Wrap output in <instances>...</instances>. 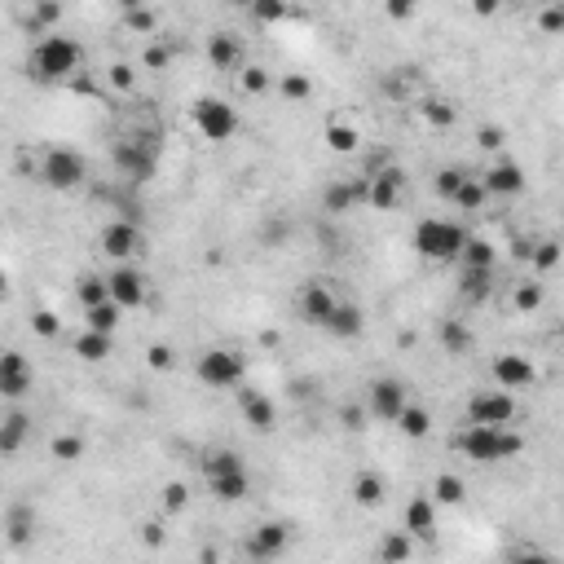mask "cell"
I'll return each mask as SVG.
<instances>
[{
	"instance_id": "1",
	"label": "cell",
	"mask_w": 564,
	"mask_h": 564,
	"mask_svg": "<svg viewBox=\"0 0 564 564\" xmlns=\"http://www.w3.org/2000/svg\"><path fill=\"white\" fill-rule=\"evenodd\" d=\"M454 450H464L472 464H502L516 459L525 450V441L511 428H494V424H472V428L454 432Z\"/></svg>"
},
{
	"instance_id": "2",
	"label": "cell",
	"mask_w": 564,
	"mask_h": 564,
	"mask_svg": "<svg viewBox=\"0 0 564 564\" xmlns=\"http://www.w3.org/2000/svg\"><path fill=\"white\" fill-rule=\"evenodd\" d=\"M84 62V49L71 40V35H44L32 49V75L53 84V80H71Z\"/></svg>"
},
{
	"instance_id": "3",
	"label": "cell",
	"mask_w": 564,
	"mask_h": 564,
	"mask_svg": "<svg viewBox=\"0 0 564 564\" xmlns=\"http://www.w3.org/2000/svg\"><path fill=\"white\" fill-rule=\"evenodd\" d=\"M464 243H467V230L454 225V221L428 216V221L415 225V252L428 256V261H454V256L464 252Z\"/></svg>"
},
{
	"instance_id": "4",
	"label": "cell",
	"mask_w": 564,
	"mask_h": 564,
	"mask_svg": "<svg viewBox=\"0 0 564 564\" xmlns=\"http://www.w3.org/2000/svg\"><path fill=\"white\" fill-rule=\"evenodd\" d=\"M84 177H89V164H84L80 150H67V146L44 150V159H40V181H44L49 190H75V186H84Z\"/></svg>"
},
{
	"instance_id": "5",
	"label": "cell",
	"mask_w": 564,
	"mask_h": 564,
	"mask_svg": "<svg viewBox=\"0 0 564 564\" xmlns=\"http://www.w3.org/2000/svg\"><path fill=\"white\" fill-rule=\"evenodd\" d=\"M247 375V362L234 349H207L199 358V379L207 388H238Z\"/></svg>"
},
{
	"instance_id": "6",
	"label": "cell",
	"mask_w": 564,
	"mask_h": 564,
	"mask_svg": "<svg viewBox=\"0 0 564 564\" xmlns=\"http://www.w3.org/2000/svg\"><path fill=\"white\" fill-rule=\"evenodd\" d=\"M195 129H199L207 141H230V137L238 133V115H234L230 101L199 98L195 101Z\"/></svg>"
},
{
	"instance_id": "7",
	"label": "cell",
	"mask_w": 564,
	"mask_h": 564,
	"mask_svg": "<svg viewBox=\"0 0 564 564\" xmlns=\"http://www.w3.org/2000/svg\"><path fill=\"white\" fill-rule=\"evenodd\" d=\"M516 419V401L507 388H485L467 401V424H494V428H511Z\"/></svg>"
},
{
	"instance_id": "8",
	"label": "cell",
	"mask_w": 564,
	"mask_h": 564,
	"mask_svg": "<svg viewBox=\"0 0 564 564\" xmlns=\"http://www.w3.org/2000/svg\"><path fill=\"white\" fill-rule=\"evenodd\" d=\"M32 384H35V370L23 353H5V358H0V393H5V397L9 401L27 397Z\"/></svg>"
},
{
	"instance_id": "9",
	"label": "cell",
	"mask_w": 564,
	"mask_h": 564,
	"mask_svg": "<svg viewBox=\"0 0 564 564\" xmlns=\"http://www.w3.org/2000/svg\"><path fill=\"white\" fill-rule=\"evenodd\" d=\"M401 410H406V384H397V379H375V384H370V415L384 419V424H397Z\"/></svg>"
},
{
	"instance_id": "10",
	"label": "cell",
	"mask_w": 564,
	"mask_h": 564,
	"mask_svg": "<svg viewBox=\"0 0 564 564\" xmlns=\"http://www.w3.org/2000/svg\"><path fill=\"white\" fill-rule=\"evenodd\" d=\"M287 542H292V530H287L282 521H265V525H256L252 538H247V556H256V560H273V556L287 551Z\"/></svg>"
},
{
	"instance_id": "11",
	"label": "cell",
	"mask_w": 564,
	"mask_h": 564,
	"mask_svg": "<svg viewBox=\"0 0 564 564\" xmlns=\"http://www.w3.org/2000/svg\"><path fill=\"white\" fill-rule=\"evenodd\" d=\"M406 195V177H401V167H379L375 177H370V195L366 203L370 207H379V212H393Z\"/></svg>"
},
{
	"instance_id": "12",
	"label": "cell",
	"mask_w": 564,
	"mask_h": 564,
	"mask_svg": "<svg viewBox=\"0 0 564 564\" xmlns=\"http://www.w3.org/2000/svg\"><path fill=\"white\" fill-rule=\"evenodd\" d=\"M101 252L115 256V261L137 256V252H141V230H137V221H110V225L101 230Z\"/></svg>"
},
{
	"instance_id": "13",
	"label": "cell",
	"mask_w": 564,
	"mask_h": 564,
	"mask_svg": "<svg viewBox=\"0 0 564 564\" xmlns=\"http://www.w3.org/2000/svg\"><path fill=\"white\" fill-rule=\"evenodd\" d=\"M115 167H119L124 177H133V181H150V177H155V155H150V146H141V141H119V146H115Z\"/></svg>"
},
{
	"instance_id": "14",
	"label": "cell",
	"mask_w": 564,
	"mask_h": 564,
	"mask_svg": "<svg viewBox=\"0 0 564 564\" xmlns=\"http://www.w3.org/2000/svg\"><path fill=\"white\" fill-rule=\"evenodd\" d=\"M533 379H538V366L530 358H521V353H502L494 362L498 388H533Z\"/></svg>"
},
{
	"instance_id": "15",
	"label": "cell",
	"mask_w": 564,
	"mask_h": 564,
	"mask_svg": "<svg viewBox=\"0 0 564 564\" xmlns=\"http://www.w3.org/2000/svg\"><path fill=\"white\" fill-rule=\"evenodd\" d=\"M366 195H370V177H349V181H335L322 195V207L339 216V212H353L358 203H366Z\"/></svg>"
},
{
	"instance_id": "16",
	"label": "cell",
	"mask_w": 564,
	"mask_h": 564,
	"mask_svg": "<svg viewBox=\"0 0 564 564\" xmlns=\"http://www.w3.org/2000/svg\"><path fill=\"white\" fill-rule=\"evenodd\" d=\"M106 282H110V300L124 304V309H137V304L146 300V278H141V269H133V265H119Z\"/></svg>"
},
{
	"instance_id": "17",
	"label": "cell",
	"mask_w": 564,
	"mask_h": 564,
	"mask_svg": "<svg viewBox=\"0 0 564 564\" xmlns=\"http://www.w3.org/2000/svg\"><path fill=\"white\" fill-rule=\"evenodd\" d=\"M339 309V300L322 287V282H309L304 287V296H300V313H304V322H313V327H327L331 322V313Z\"/></svg>"
},
{
	"instance_id": "18",
	"label": "cell",
	"mask_w": 564,
	"mask_h": 564,
	"mask_svg": "<svg viewBox=\"0 0 564 564\" xmlns=\"http://www.w3.org/2000/svg\"><path fill=\"white\" fill-rule=\"evenodd\" d=\"M485 190L494 195V199H511V195H521L525 190V172H521V164H511V159H502V164H494L485 177Z\"/></svg>"
},
{
	"instance_id": "19",
	"label": "cell",
	"mask_w": 564,
	"mask_h": 564,
	"mask_svg": "<svg viewBox=\"0 0 564 564\" xmlns=\"http://www.w3.org/2000/svg\"><path fill=\"white\" fill-rule=\"evenodd\" d=\"M238 410H243V419L252 424L256 432H269L278 424V410H273V401L261 397V393H252V388H238Z\"/></svg>"
},
{
	"instance_id": "20",
	"label": "cell",
	"mask_w": 564,
	"mask_h": 564,
	"mask_svg": "<svg viewBox=\"0 0 564 564\" xmlns=\"http://www.w3.org/2000/svg\"><path fill=\"white\" fill-rule=\"evenodd\" d=\"M406 533L410 538H432L436 533V498H410L406 502Z\"/></svg>"
},
{
	"instance_id": "21",
	"label": "cell",
	"mask_w": 564,
	"mask_h": 564,
	"mask_svg": "<svg viewBox=\"0 0 564 564\" xmlns=\"http://www.w3.org/2000/svg\"><path fill=\"white\" fill-rule=\"evenodd\" d=\"M207 62L216 71H234L243 67V44H238V35L234 32H216L207 40Z\"/></svg>"
},
{
	"instance_id": "22",
	"label": "cell",
	"mask_w": 564,
	"mask_h": 564,
	"mask_svg": "<svg viewBox=\"0 0 564 564\" xmlns=\"http://www.w3.org/2000/svg\"><path fill=\"white\" fill-rule=\"evenodd\" d=\"M207 485H212V498H221V502H238V498L252 494V481H247L243 467L238 472H221V476H207Z\"/></svg>"
},
{
	"instance_id": "23",
	"label": "cell",
	"mask_w": 564,
	"mask_h": 564,
	"mask_svg": "<svg viewBox=\"0 0 564 564\" xmlns=\"http://www.w3.org/2000/svg\"><path fill=\"white\" fill-rule=\"evenodd\" d=\"M349 494H353V502H358V507H379L388 490H384V476H379V472H362V476H353Z\"/></svg>"
},
{
	"instance_id": "24",
	"label": "cell",
	"mask_w": 564,
	"mask_h": 564,
	"mask_svg": "<svg viewBox=\"0 0 564 564\" xmlns=\"http://www.w3.org/2000/svg\"><path fill=\"white\" fill-rule=\"evenodd\" d=\"M75 353H80L84 362H106V358L115 353V339H110V331H93V327H89V331L75 339Z\"/></svg>"
},
{
	"instance_id": "25",
	"label": "cell",
	"mask_w": 564,
	"mask_h": 564,
	"mask_svg": "<svg viewBox=\"0 0 564 564\" xmlns=\"http://www.w3.org/2000/svg\"><path fill=\"white\" fill-rule=\"evenodd\" d=\"M327 331L339 335V339L362 335V309H358V304H339V309L331 313V322H327Z\"/></svg>"
},
{
	"instance_id": "26",
	"label": "cell",
	"mask_w": 564,
	"mask_h": 564,
	"mask_svg": "<svg viewBox=\"0 0 564 564\" xmlns=\"http://www.w3.org/2000/svg\"><path fill=\"white\" fill-rule=\"evenodd\" d=\"M459 287H464L467 300H485V296H490V287H494V269L464 265V273H459Z\"/></svg>"
},
{
	"instance_id": "27",
	"label": "cell",
	"mask_w": 564,
	"mask_h": 564,
	"mask_svg": "<svg viewBox=\"0 0 564 564\" xmlns=\"http://www.w3.org/2000/svg\"><path fill=\"white\" fill-rule=\"evenodd\" d=\"M459 261H464V265H476V269H494L498 252H494V243H490V238H472V234H467Z\"/></svg>"
},
{
	"instance_id": "28",
	"label": "cell",
	"mask_w": 564,
	"mask_h": 564,
	"mask_svg": "<svg viewBox=\"0 0 564 564\" xmlns=\"http://www.w3.org/2000/svg\"><path fill=\"white\" fill-rule=\"evenodd\" d=\"M441 349L454 353V358H464L467 349H472V331H467L459 318H445V322H441Z\"/></svg>"
},
{
	"instance_id": "29",
	"label": "cell",
	"mask_w": 564,
	"mask_h": 564,
	"mask_svg": "<svg viewBox=\"0 0 564 564\" xmlns=\"http://www.w3.org/2000/svg\"><path fill=\"white\" fill-rule=\"evenodd\" d=\"M119 313H124V304H115V300H106V304H93V309H84V322L93 327V331H110L119 327Z\"/></svg>"
},
{
	"instance_id": "30",
	"label": "cell",
	"mask_w": 564,
	"mask_h": 564,
	"mask_svg": "<svg viewBox=\"0 0 564 564\" xmlns=\"http://www.w3.org/2000/svg\"><path fill=\"white\" fill-rule=\"evenodd\" d=\"M432 498H436V502H445V507H459V502L467 498V485L454 476V472H441V476H436V485H432Z\"/></svg>"
},
{
	"instance_id": "31",
	"label": "cell",
	"mask_w": 564,
	"mask_h": 564,
	"mask_svg": "<svg viewBox=\"0 0 564 564\" xmlns=\"http://www.w3.org/2000/svg\"><path fill=\"white\" fill-rule=\"evenodd\" d=\"M485 199H490V190H485V181H476V177H467L464 181V190H459V195H454V207H459V212H481V207H485Z\"/></svg>"
},
{
	"instance_id": "32",
	"label": "cell",
	"mask_w": 564,
	"mask_h": 564,
	"mask_svg": "<svg viewBox=\"0 0 564 564\" xmlns=\"http://www.w3.org/2000/svg\"><path fill=\"white\" fill-rule=\"evenodd\" d=\"M419 115L428 119L432 129H450V124L459 119V110H454V106H450L445 98H424V106H419Z\"/></svg>"
},
{
	"instance_id": "33",
	"label": "cell",
	"mask_w": 564,
	"mask_h": 564,
	"mask_svg": "<svg viewBox=\"0 0 564 564\" xmlns=\"http://www.w3.org/2000/svg\"><path fill=\"white\" fill-rule=\"evenodd\" d=\"M397 428L410 436V441H419V436H428V428H432V415L424 410V406H406L401 410V419H397Z\"/></svg>"
},
{
	"instance_id": "34",
	"label": "cell",
	"mask_w": 564,
	"mask_h": 564,
	"mask_svg": "<svg viewBox=\"0 0 564 564\" xmlns=\"http://www.w3.org/2000/svg\"><path fill=\"white\" fill-rule=\"evenodd\" d=\"M327 146H331L335 155H353V150L362 146V133H358L353 124H331V129H327Z\"/></svg>"
},
{
	"instance_id": "35",
	"label": "cell",
	"mask_w": 564,
	"mask_h": 564,
	"mask_svg": "<svg viewBox=\"0 0 564 564\" xmlns=\"http://www.w3.org/2000/svg\"><path fill=\"white\" fill-rule=\"evenodd\" d=\"M23 436H27V415H23V410H14V415L5 419V428H0V450H5V454H14V450L23 445Z\"/></svg>"
},
{
	"instance_id": "36",
	"label": "cell",
	"mask_w": 564,
	"mask_h": 564,
	"mask_svg": "<svg viewBox=\"0 0 564 564\" xmlns=\"http://www.w3.org/2000/svg\"><path fill=\"white\" fill-rule=\"evenodd\" d=\"M564 256V247L556 243V238H542V243H533V261L530 265L538 269V273H547V269H556Z\"/></svg>"
},
{
	"instance_id": "37",
	"label": "cell",
	"mask_w": 564,
	"mask_h": 564,
	"mask_svg": "<svg viewBox=\"0 0 564 564\" xmlns=\"http://www.w3.org/2000/svg\"><path fill=\"white\" fill-rule=\"evenodd\" d=\"M287 14H292V5H287V0H252V18H256V23H265V27L282 23Z\"/></svg>"
},
{
	"instance_id": "38",
	"label": "cell",
	"mask_w": 564,
	"mask_h": 564,
	"mask_svg": "<svg viewBox=\"0 0 564 564\" xmlns=\"http://www.w3.org/2000/svg\"><path fill=\"white\" fill-rule=\"evenodd\" d=\"M75 292H80V304H84V309H93V304H106V300H110V282H106V278H80Z\"/></svg>"
},
{
	"instance_id": "39",
	"label": "cell",
	"mask_w": 564,
	"mask_h": 564,
	"mask_svg": "<svg viewBox=\"0 0 564 564\" xmlns=\"http://www.w3.org/2000/svg\"><path fill=\"white\" fill-rule=\"evenodd\" d=\"M538 32L542 35H564V0L542 5V14H538Z\"/></svg>"
},
{
	"instance_id": "40",
	"label": "cell",
	"mask_w": 564,
	"mask_h": 564,
	"mask_svg": "<svg viewBox=\"0 0 564 564\" xmlns=\"http://www.w3.org/2000/svg\"><path fill=\"white\" fill-rule=\"evenodd\" d=\"M464 181H467L464 167H441V172H436V195H441V199H454V195L464 190Z\"/></svg>"
},
{
	"instance_id": "41",
	"label": "cell",
	"mask_w": 564,
	"mask_h": 564,
	"mask_svg": "<svg viewBox=\"0 0 564 564\" xmlns=\"http://www.w3.org/2000/svg\"><path fill=\"white\" fill-rule=\"evenodd\" d=\"M32 530H35V521H32V511H27V507L9 511V542H14V547H23V542L32 538Z\"/></svg>"
},
{
	"instance_id": "42",
	"label": "cell",
	"mask_w": 564,
	"mask_h": 564,
	"mask_svg": "<svg viewBox=\"0 0 564 564\" xmlns=\"http://www.w3.org/2000/svg\"><path fill=\"white\" fill-rule=\"evenodd\" d=\"M238 454L234 450H212L207 459H203V476H221V472H238Z\"/></svg>"
},
{
	"instance_id": "43",
	"label": "cell",
	"mask_w": 564,
	"mask_h": 564,
	"mask_svg": "<svg viewBox=\"0 0 564 564\" xmlns=\"http://www.w3.org/2000/svg\"><path fill=\"white\" fill-rule=\"evenodd\" d=\"M278 89H282V98L287 101H309L313 98V80H309V75H282Z\"/></svg>"
},
{
	"instance_id": "44",
	"label": "cell",
	"mask_w": 564,
	"mask_h": 564,
	"mask_svg": "<svg viewBox=\"0 0 564 564\" xmlns=\"http://www.w3.org/2000/svg\"><path fill=\"white\" fill-rule=\"evenodd\" d=\"M511 304H516L521 313H533V309L542 304V282H521V287L511 292Z\"/></svg>"
},
{
	"instance_id": "45",
	"label": "cell",
	"mask_w": 564,
	"mask_h": 564,
	"mask_svg": "<svg viewBox=\"0 0 564 564\" xmlns=\"http://www.w3.org/2000/svg\"><path fill=\"white\" fill-rule=\"evenodd\" d=\"M49 450H53V459H58V464H75V459L84 454V441H80V436H58Z\"/></svg>"
},
{
	"instance_id": "46",
	"label": "cell",
	"mask_w": 564,
	"mask_h": 564,
	"mask_svg": "<svg viewBox=\"0 0 564 564\" xmlns=\"http://www.w3.org/2000/svg\"><path fill=\"white\" fill-rule=\"evenodd\" d=\"M58 14H62V5L58 0H40L32 14V32H44V27H53L58 23Z\"/></svg>"
},
{
	"instance_id": "47",
	"label": "cell",
	"mask_w": 564,
	"mask_h": 564,
	"mask_svg": "<svg viewBox=\"0 0 564 564\" xmlns=\"http://www.w3.org/2000/svg\"><path fill=\"white\" fill-rule=\"evenodd\" d=\"M379 556H384V560H406V556H410V538H406V533H388V538L379 542Z\"/></svg>"
},
{
	"instance_id": "48",
	"label": "cell",
	"mask_w": 564,
	"mask_h": 564,
	"mask_svg": "<svg viewBox=\"0 0 564 564\" xmlns=\"http://www.w3.org/2000/svg\"><path fill=\"white\" fill-rule=\"evenodd\" d=\"M190 507V490L181 481H167L164 485V511H186Z\"/></svg>"
},
{
	"instance_id": "49",
	"label": "cell",
	"mask_w": 564,
	"mask_h": 564,
	"mask_svg": "<svg viewBox=\"0 0 564 564\" xmlns=\"http://www.w3.org/2000/svg\"><path fill=\"white\" fill-rule=\"evenodd\" d=\"M238 84H243V93H252V98H256V93H265V89H269V71L265 67H247L243 75H238Z\"/></svg>"
},
{
	"instance_id": "50",
	"label": "cell",
	"mask_w": 564,
	"mask_h": 564,
	"mask_svg": "<svg viewBox=\"0 0 564 564\" xmlns=\"http://www.w3.org/2000/svg\"><path fill=\"white\" fill-rule=\"evenodd\" d=\"M32 327H35V335H44V339H53V335L62 331V322H58V313H49V309H40L32 318Z\"/></svg>"
},
{
	"instance_id": "51",
	"label": "cell",
	"mask_w": 564,
	"mask_h": 564,
	"mask_svg": "<svg viewBox=\"0 0 564 564\" xmlns=\"http://www.w3.org/2000/svg\"><path fill=\"white\" fill-rule=\"evenodd\" d=\"M146 362L155 366V370H172V362H177V353H172L167 344H150V349H146Z\"/></svg>"
},
{
	"instance_id": "52",
	"label": "cell",
	"mask_w": 564,
	"mask_h": 564,
	"mask_svg": "<svg viewBox=\"0 0 564 564\" xmlns=\"http://www.w3.org/2000/svg\"><path fill=\"white\" fill-rule=\"evenodd\" d=\"M502 141H507V129H498V124H485V129L476 133V146H481V150H498Z\"/></svg>"
},
{
	"instance_id": "53",
	"label": "cell",
	"mask_w": 564,
	"mask_h": 564,
	"mask_svg": "<svg viewBox=\"0 0 564 564\" xmlns=\"http://www.w3.org/2000/svg\"><path fill=\"white\" fill-rule=\"evenodd\" d=\"M124 23H129L133 32H155V14H150L146 5H141V9H129V14H124Z\"/></svg>"
},
{
	"instance_id": "54",
	"label": "cell",
	"mask_w": 564,
	"mask_h": 564,
	"mask_svg": "<svg viewBox=\"0 0 564 564\" xmlns=\"http://www.w3.org/2000/svg\"><path fill=\"white\" fill-rule=\"evenodd\" d=\"M415 9H419V0H384V14H388L393 23H406Z\"/></svg>"
},
{
	"instance_id": "55",
	"label": "cell",
	"mask_w": 564,
	"mask_h": 564,
	"mask_svg": "<svg viewBox=\"0 0 564 564\" xmlns=\"http://www.w3.org/2000/svg\"><path fill=\"white\" fill-rule=\"evenodd\" d=\"M167 58H172V49H164V44H155V49H146V58H141V67L146 71H164Z\"/></svg>"
},
{
	"instance_id": "56",
	"label": "cell",
	"mask_w": 564,
	"mask_h": 564,
	"mask_svg": "<svg viewBox=\"0 0 564 564\" xmlns=\"http://www.w3.org/2000/svg\"><path fill=\"white\" fill-rule=\"evenodd\" d=\"M133 67H129V62H115V67H110V84H115V89H124V93H129V89H133Z\"/></svg>"
},
{
	"instance_id": "57",
	"label": "cell",
	"mask_w": 564,
	"mask_h": 564,
	"mask_svg": "<svg viewBox=\"0 0 564 564\" xmlns=\"http://www.w3.org/2000/svg\"><path fill=\"white\" fill-rule=\"evenodd\" d=\"M498 5H502V0H472V14H476V18H494Z\"/></svg>"
},
{
	"instance_id": "58",
	"label": "cell",
	"mask_w": 564,
	"mask_h": 564,
	"mask_svg": "<svg viewBox=\"0 0 564 564\" xmlns=\"http://www.w3.org/2000/svg\"><path fill=\"white\" fill-rule=\"evenodd\" d=\"M511 256H516V261H533V243L530 238H516V243H511Z\"/></svg>"
},
{
	"instance_id": "59",
	"label": "cell",
	"mask_w": 564,
	"mask_h": 564,
	"mask_svg": "<svg viewBox=\"0 0 564 564\" xmlns=\"http://www.w3.org/2000/svg\"><path fill=\"white\" fill-rule=\"evenodd\" d=\"M339 419H344V428H366V424H362V410H358V406H344V415H339Z\"/></svg>"
},
{
	"instance_id": "60",
	"label": "cell",
	"mask_w": 564,
	"mask_h": 564,
	"mask_svg": "<svg viewBox=\"0 0 564 564\" xmlns=\"http://www.w3.org/2000/svg\"><path fill=\"white\" fill-rule=\"evenodd\" d=\"M141 538H146L150 547H159V542H164V530H159V525L150 521V525H141Z\"/></svg>"
},
{
	"instance_id": "61",
	"label": "cell",
	"mask_w": 564,
	"mask_h": 564,
	"mask_svg": "<svg viewBox=\"0 0 564 564\" xmlns=\"http://www.w3.org/2000/svg\"><path fill=\"white\" fill-rule=\"evenodd\" d=\"M115 5H119V9H124V14H129V9H141V5H146V0H115Z\"/></svg>"
},
{
	"instance_id": "62",
	"label": "cell",
	"mask_w": 564,
	"mask_h": 564,
	"mask_svg": "<svg viewBox=\"0 0 564 564\" xmlns=\"http://www.w3.org/2000/svg\"><path fill=\"white\" fill-rule=\"evenodd\" d=\"M230 5H247V9H252V0H230Z\"/></svg>"
},
{
	"instance_id": "63",
	"label": "cell",
	"mask_w": 564,
	"mask_h": 564,
	"mask_svg": "<svg viewBox=\"0 0 564 564\" xmlns=\"http://www.w3.org/2000/svg\"><path fill=\"white\" fill-rule=\"evenodd\" d=\"M560 339H564V327H560Z\"/></svg>"
}]
</instances>
